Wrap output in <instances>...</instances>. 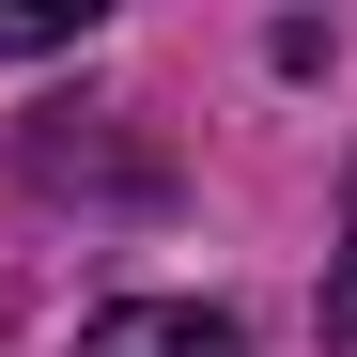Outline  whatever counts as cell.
Returning <instances> with one entry per match:
<instances>
[{
  "label": "cell",
  "mask_w": 357,
  "mask_h": 357,
  "mask_svg": "<svg viewBox=\"0 0 357 357\" xmlns=\"http://www.w3.org/2000/svg\"><path fill=\"white\" fill-rule=\"evenodd\" d=\"M47 47H93V0H0V63H47Z\"/></svg>",
  "instance_id": "3"
},
{
  "label": "cell",
  "mask_w": 357,
  "mask_h": 357,
  "mask_svg": "<svg viewBox=\"0 0 357 357\" xmlns=\"http://www.w3.org/2000/svg\"><path fill=\"white\" fill-rule=\"evenodd\" d=\"M16 171H31L47 202H155V187H171L155 155H109V140H63V125H31V155H16Z\"/></svg>",
  "instance_id": "2"
},
{
  "label": "cell",
  "mask_w": 357,
  "mask_h": 357,
  "mask_svg": "<svg viewBox=\"0 0 357 357\" xmlns=\"http://www.w3.org/2000/svg\"><path fill=\"white\" fill-rule=\"evenodd\" d=\"M326 357H357V171H342V249H326Z\"/></svg>",
  "instance_id": "4"
},
{
  "label": "cell",
  "mask_w": 357,
  "mask_h": 357,
  "mask_svg": "<svg viewBox=\"0 0 357 357\" xmlns=\"http://www.w3.org/2000/svg\"><path fill=\"white\" fill-rule=\"evenodd\" d=\"M78 357H249V326L202 311V295H125V311H93Z\"/></svg>",
  "instance_id": "1"
}]
</instances>
